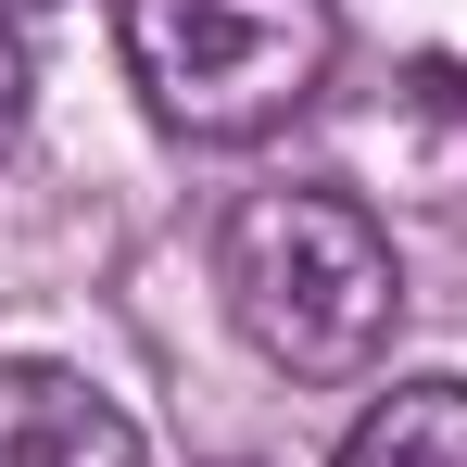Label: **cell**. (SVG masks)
<instances>
[{
    "label": "cell",
    "instance_id": "52a82bcc",
    "mask_svg": "<svg viewBox=\"0 0 467 467\" xmlns=\"http://www.w3.org/2000/svg\"><path fill=\"white\" fill-rule=\"evenodd\" d=\"M0 13H26V0H0Z\"/></svg>",
    "mask_w": 467,
    "mask_h": 467
},
{
    "label": "cell",
    "instance_id": "3957f363",
    "mask_svg": "<svg viewBox=\"0 0 467 467\" xmlns=\"http://www.w3.org/2000/svg\"><path fill=\"white\" fill-rule=\"evenodd\" d=\"M0 467H152L140 417L114 391H88L77 367H38L13 354L0 367Z\"/></svg>",
    "mask_w": 467,
    "mask_h": 467
},
{
    "label": "cell",
    "instance_id": "8992f818",
    "mask_svg": "<svg viewBox=\"0 0 467 467\" xmlns=\"http://www.w3.org/2000/svg\"><path fill=\"white\" fill-rule=\"evenodd\" d=\"M417 101H430L442 127H467V38H442V51L417 64Z\"/></svg>",
    "mask_w": 467,
    "mask_h": 467
},
{
    "label": "cell",
    "instance_id": "5b68a950",
    "mask_svg": "<svg viewBox=\"0 0 467 467\" xmlns=\"http://www.w3.org/2000/svg\"><path fill=\"white\" fill-rule=\"evenodd\" d=\"M26 101H38V64H26V26L0 13V152L26 140Z\"/></svg>",
    "mask_w": 467,
    "mask_h": 467
},
{
    "label": "cell",
    "instance_id": "7a4b0ae2",
    "mask_svg": "<svg viewBox=\"0 0 467 467\" xmlns=\"http://www.w3.org/2000/svg\"><path fill=\"white\" fill-rule=\"evenodd\" d=\"M127 88L152 127L240 152L341 77V0H127Z\"/></svg>",
    "mask_w": 467,
    "mask_h": 467
},
{
    "label": "cell",
    "instance_id": "6da1fadb",
    "mask_svg": "<svg viewBox=\"0 0 467 467\" xmlns=\"http://www.w3.org/2000/svg\"><path fill=\"white\" fill-rule=\"evenodd\" d=\"M215 304L278 379H367L404 328V265L354 190L278 177L215 215Z\"/></svg>",
    "mask_w": 467,
    "mask_h": 467
},
{
    "label": "cell",
    "instance_id": "277c9868",
    "mask_svg": "<svg viewBox=\"0 0 467 467\" xmlns=\"http://www.w3.org/2000/svg\"><path fill=\"white\" fill-rule=\"evenodd\" d=\"M341 467H467V379H391L341 430Z\"/></svg>",
    "mask_w": 467,
    "mask_h": 467
}]
</instances>
